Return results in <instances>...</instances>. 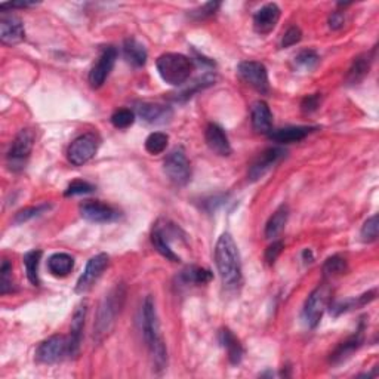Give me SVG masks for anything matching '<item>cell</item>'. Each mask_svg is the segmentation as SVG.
I'll use <instances>...</instances> for the list:
<instances>
[{
  "label": "cell",
  "mask_w": 379,
  "mask_h": 379,
  "mask_svg": "<svg viewBox=\"0 0 379 379\" xmlns=\"http://www.w3.org/2000/svg\"><path fill=\"white\" fill-rule=\"evenodd\" d=\"M215 264L225 289H237L242 284L240 253L230 233L221 234L215 246Z\"/></svg>",
  "instance_id": "6da1fadb"
},
{
  "label": "cell",
  "mask_w": 379,
  "mask_h": 379,
  "mask_svg": "<svg viewBox=\"0 0 379 379\" xmlns=\"http://www.w3.org/2000/svg\"><path fill=\"white\" fill-rule=\"evenodd\" d=\"M126 300V288L123 284H117L113 288L106 298L102 300L99 309L97 311L94 323V341L101 344L115 329L117 317L123 309Z\"/></svg>",
  "instance_id": "7a4b0ae2"
},
{
  "label": "cell",
  "mask_w": 379,
  "mask_h": 379,
  "mask_svg": "<svg viewBox=\"0 0 379 379\" xmlns=\"http://www.w3.org/2000/svg\"><path fill=\"white\" fill-rule=\"evenodd\" d=\"M156 67L163 81L172 86H181L190 79L194 70V63L187 55L168 52L157 58Z\"/></svg>",
  "instance_id": "3957f363"
},
{
  "label": "cell",
  "mask_w": 379,
  "mask_h": 379,
  "mask_svg": "<svg viewBox=\"0 0 379 379\" xmlns=\"http://www.w3.org/2000/svg\"><path fill=\"white\" fill-rule=\"evenodd\" d=\"M163 169L168 178L178 187L187 186L191 178V166L186 151L182 148L172 150L163 162Z\"/></svg>",
  "instance_id": "277c9868"
},
{
  "label": "cell",
  "mask_w": 379,
  "mask_h": 379,
  "mask_svg": "<svg viewBox=\"0 0 379 379\" xmlns=\"http://www.w3.org/2000/svg\"><path fill=\"white\" fill-rule=\"evenodd\" d=\"M33 144H35L33 130L30 129L19 130L6 156L9 168L15 172L24 169L30 155H32Z\"/></svg>",
  "instance_id": "5b68a950"
},
{
  "label": "cell",
  "mask_w": 379,
  "mask_h": 379,
  "mask_svg": "<svg viewBox=\"0 0 379 379\" xmlns=\"http://www.w3.org/2000/svg\"><path fill=\"white\" fill-rule=\"evenodd\" d=\"M98 147H99V138L97 134H94V132H88V134L80 135L71 142L68 147V151H67L68 162L75 166H84L85 163H88L97 155Z\"/></svg>",
  "instance_id": "8992f818"
},
{
  "label": "cell",
  "mask_w": 379,
  "mask_h": 379,
  "mask_svg": "<svg viewBox=\"0 0 379 379\" xmlns=\"http://www.w3.org/2000/svg\"><path fill=\"white\" fill-rule=\"evenodd\" d=\"M177 231L178 229L175 227V224H171L166 220H160L156 222L155 227H153V233H151L153 246H155L156 251L162 255V257H165L172 262L181 261L179 255L171 248V240L172 237H175Z\"/></svg>",
  "instance_id": "52a82bcc"
},
{
  "label": "cell",
  "mask_w": 379,
  "mask_h": 379,
  "mask_svg": "<svg viewBox=\"0 0 379 379\" xmlns=\"http://www.w3.org/2000/svg\"><path fill=\"white\" fill-rule=\"evenodd\" d=\"M70 356V341L64 335H54L40 342L36 350V360L43 365H54Z\"/></svg>",
  "instance_id": "ba28073f"
},
{
  "label": "cell",
  "mask_w": 379,
  "mask_h": 379,
  "mask_svg": "<svg viewBox=\"0 0 379 379\" xmlns=\"http://www.w3.org/2000/svg\"><path fill=\"white\" fill-rule=\"evenodd\" d=\"M237 75L244 84L258 90L260 94L265 95L270 92L269 71L262 63H258V61H242L237 67Z\"/></svg>",
  "instance_id": "9c48e42d"
},
{
  "label": "cell",
  "mask_w": 379,
  "mask_h": 379,
  "mask_svg": "<svg viewBox=\"0 0 379 379\" xmlns=\"http://www.w3.org/2000/svg\"><path fill=\"white\" fill-rule=\"evenodd\" d=\"M331 298V289L327 284L317 286V288L311 292L309 296V300L305 301L304 305V320L310 327H314L320 323L323 313L327 307V302H329Z\"/></svg>",
  "instance_id": "30bf717a"
},
{
  "label": "cell",
  "mask_w": 379,
  "mask_h": 379,
  "mask_svg": "<svg viewBox=\"0 0 379 379\" xmlns=\"http://www.w3.org/2000/svg\"><path fill=\"white\" fill-rule=\"evenodd\" d=\"M142 332H144L146 342L148 348H155L156 345L165 342L160 333V324L156 310V302L153 296H147L144 305H142Z\"/></svg>",
  "instance_id": "8fae6325"
},
{
  "label": "cell",
  "mask_w": 379,
  "mask_h": 379,
  "mask_svg": "<svg viewBox=\"0 0 379 379\" xmlns=\"http://www.w3.org/2000/svg\"><path fill=\"white\" fill-rule=\"evenodd\" d=\"M81 218L95 224H108L119 220L120 213L107 203L99 200H86L79 206Z\"/></svg>",
  "instance_id": "7c38bea8"
},
{
  "label": "cell",
  "mask_w": 379,
  "mask_h": 379,
  "mask_svg": "<svg viewBox=\"0 0 379 379\" xmlns=\"http://www.w3.org/2000/svg\"><path fill=\"white\" fill-rule=\"evenodd\" d=\"M108 267V255L107 253H98L95 257H92L88 264L84 274L80 275L76 283V292L85 293L88 292L95 282L101 278L102 273Z\"/></svg>",
  "instance_id": "4fadbf2b"
},
{
  "label": "cell",
  "mask_w": 379,
  "mask_h": 379,
  "mask_svg": "<svg viewBox=\"0 0 379 379\" xmlns=\"http://www.w3.org/2000/svg\"><path fill=\"white\" fill-rule=\"evenodd\" d=\"M116 59H117V49L116 48L108 46L102 50L98 61H97V64L92 67L90 73H89V84L92 88L98 89L106 84V80L110 76L113 67H115V64H116Z\"/></svg>",
  "instance_id": "5bb4252c"
},
{
  "label": "cell",
  "mask_w": 379,
  "mask_h": 379,
  "mask_svg": "<svg viewBox=\"0 0 379 379\" xmlns=\"http://www.w3.org/2000/svg\"><path fill=\"white\" fill-rule=\"evenodd\" d=\"M286 156V151L279 147H271L262 151L258 156V159L252 163V166L249 168V178L251 181H257L262 178L265 173H267L275 163H279L283 157Z\"/></svg>",
  "instance_id": "9a60e30c"
},
{
  "label": "cell",
  "mask_w": 379,
  "mask_h": 379,
  "mask_svg": "<svg viewBox=\"0 0 379 379\" xmlns=\"http://www.w3.org/2000/svg\"><path fill=\"white\" fill-rule=\"evenodd\" d=\"M280 8L275 3H267L253 15V28L260 35L271 33L280 19Z\"/></svg>",
  "instance_id": "2e32d148"
},
{
  "label": "cell",
  "mask_w": 379,
  "mask_h": 379,
  "mask_svg": "<svg viewBox=\"0 0 379 379\" xmlns=\"http://www.w3.org/2000/svg\"><path fill=\"white\" fill-rule=\"evenodd\" d=\"M26 37V30L21 19L15 15H3L0 19V40L3 45H18Z\"/></svg>",
  "instance_id": "e0dca14e"
},
{
  "label": "cell",
  "mask_w": 379,
  "mask_h": 379,
  "mask_svg": "<svg viewBox=\"0 0 379 379\" xmlns=\"http://www.w3.org/2000/svg\"><path fill=\"white\" fill-rule=\"evenodd\" d=\"M135 111L142 120L151 123V125H163V123H168L173 116L171 107L153 104V102H138L135 106Z\"/></svg>",
  "instance_id": "ac0fdd59"
},
{
  "label": "cell",
  "mask_w": 379,
  "mask_h": 379,
  "mask_svg": "<svg viewBox=\"0 0 379 379\" xmlns=\"http://www.w3.org/2000/svg\"><path fill=\"white\" fill-rule=\"evenodd\" d=\"M88 314V302L84 301L77 305V309L73 314V320H71V329H70V357H76L80 351V342H81V332L85 327V319Z\"/></svg>",
  "instance_id": "d6986e66"
},
{
  "label": "cell",
  "mask_w": 379,
  "mask_h": 379,
  "mask_svg": "<svg viewBox=\"0 0 379 379\" xmlns=\"http://www.w3.org/2000/svg\"><path fill=\"white\" fill-rule=\"evenodd\" d=\"M204 139H206L208 147L217 153L218 156H230L231 155V146L225 130L217 125V123H209L206 132H204Z\"/></svg>",
  "instance_id": "ffe728a7"
},
{
  "label": "cell",
  "mask_w": 379,
  "mask_h": 379,
  "mask_svg": "<svg viewBox=\"0 0 379 379\" xmlns=\"http://www.w3.org/2000/svg\"><path fill=\"white\" fill-rule=\"evenodd\" d=\"M251 120L253 129L260 134H270L273 130V115L265 101H257L251 108Z\"/></svg>",
  "instance_id": "44dd1931"
},
{
  "label": "cell",
  "mask_w": 379,
  "mask_h": 379,
  "mask_svg": "<svg viewBox=\"0 0 379 379\" xmlns=\"http://www.w3.org/2000/svg\"><path fill=\"white\" fill-rule=\"evenodd\" d=\"M375 58V49L372 52H366L354 58L351 67L348 68V73L345 77V81L348 85H358L360 81L369 75V70L373 63Z\"/></svg>",
  "instance_id": "7402d4cb"
},
{
  "label": "cell",
  "mask_w": 379,
  "mask_h": 379,
  "mask_svg": "<svg viewBox=\"0 0 379 379\" xmlns=\"http://www.w3.org/2000/svg\"><path fill=\"white\" fill-rule=\"evenodd\" d=\"M315 128L313 126H289L270 132V139L279 144H292V142H300L309 137Z\"/></svg>",
  "instance_id": "603a6c76"
},
{
  "label": "cell",
  "mask_w": 379,
  "mask_h": 379,
  "mask_svg": "<svg viewBox=\"0 0 379 379\" xmlns=\"http://www.w3.org/2000/svg\"><path fill=\"white\" fill-rule=\"evenodd\" d=\"M220 342L225 348V351H227L230 363L237 366L243 358V347L240 341L235 338V335L230 329L224 327V329H221L220 332Z\"/></svg>",
  "instance_id": "cb8c5ba5"
},
{
  "label": "cell",
  "mask_w": 379,
  "mask_h": 379,
  "mask_svg": "<svg viewBox=\"0 0 379 379\" xmlns=\"http://www.w3.org/2000/svg\"><path fill=\"white\" fill-rule=\"evenodd\" d=\"M363 344V332L358 331L356 335L348 338L347 341L341 342L340 345L336 347V350L332 353L331 356V362L333 365H338V363H342L344 360H347L348 357H350L356 350H358L360 348V345Z\"/></svg>",
  "instance_id": "d4e9b609"
},
{
  "label": "cell",
  "mask_w": 379,
  "mask_h": 379,
  "mask_svg": "<svg viewBox=\"0 0 379 379\" xmlns=\"http://www.w3.org/2000/svg\"><path fill=\"white\" fill-rule=\"evenodd\" d=\"M75 269V260L68 253H54L48 260V270L55 278H66Z\"/></svg>",
  "instance_id": "484cf974"
},
{
  "label": "cell",
  "mask_w": 379,
  "mask_h": 379,
  "mask_svg": "<svg viewBox=\"0 0 379 379\" xmlns=\"http://www.w3.org/2000/svg\"><path fill=\"white\" fill-rule=\"evenodd\" d=\"M123 54L128 59V63L134 67H142L147 63V50L135 39H126L123 43Z\"/></svg>",
  "instance_id": "4316f807"
},
{
  "label": "cell",
  "mask_w": 379,
  "mask_h": 379,
  "mask_svg": "<svg viewBox=\"0 0 379 379\" xmlns=\"http://www.w3.org/2000/svg\"><path fill=\"white\" fill-rule=\"evenodd\" d=\"M288 218H289V208L286 206V204H282V206L271 215V218L269 220L267 225H265V237L267 239L278 237V235L284 230Z\"/></svg>",
  "instance_id": "83f0119b"
},
{
  "label": "cell",
  "mask_w": 379,
  "mask_h": 379,
  "mask_svg": "<svg viewBox=\"0 0 379 379\" xmlns=\"http://www.w3.org/2000/svg\"><path fill=\"white\" fill-rule=\"evenodd\" d=\"M40 260H42V251H39V249L30 251L24 255V265H26L27 278H28L30 283L35 284V286L40 284V279H39Z\"/></svg>",
  "instance_id": "f1b7e54d"
},
{
  "label": "cell",
  "mask_w": 379,
  "mask_h": 379,
  "mask_svg": "<svg viewBox=\"0 0 379 379\" xmlns=\"http://www.w3.org/2000/svg\"><path fill=\"white\" fill-rule=\"evenodd\" d=\"M169 142V137L163 132H153L146 139V150L153 156L162 155L166 150Z\"/></svg>",
  "instance_id": "f546056e"
},
{
  "label": "cell",
  "mask_w": 379,
  "mask_h": 379,
  "mask_svg": "<svg viewBox=\"0 0 379 379\" xmlns=\"http://www.w3.org/2000/svg\"><path fill=\"white\" fill-rule=\"evenodd\" d=\"M182 280L186 283H193V284H206L212 280V273L206 269L202 267H188L186 271H182Z\"/></svg>",
  "instance_id": "4dcf8cb0"
},
{
  "label": "cell",
  "mask_w": 379,
  "mask_h": 379,
  "mask_svg": "<svg viewBox=\"0 0 379 379\" xmlns=\"http://www.w3.org/2000/svg\"><path fill=\"white\" fill-rule=\"evenodd\" d=\"M347 271V261L341 255H333L323 265L324 278H336Z\"/></svg>",
  "instance_id": "1f68e13d"
},
{
  "label": "cell",
  "mask_w": 379,
  "mask_h": 379,
  "mask_svg": "<svg viewBox=\"0 0 379 379\" xmlns=\"http://www.w3.org/2000/svg\"><path fill=\"white\" fill-rule=\"evenodd\" d=\"M135 122V113L129 108H120L113 113L111 123L116 129H128Z\"/></svg>",
  "instance_id": "d6a6232c"
},
{
  "label": "cell",
  "mask_w": 379,
  "mask_h": 379,
  "mask_svg": "<svg viewBox=\"0 0 379 379\" xmlns=\"http://www.w3.org/2000/svg\"><path fill=\"white\" fill-rule=\"evenodd\" d=\"M295 61L300 67H302L305 70H313V68H315L317 66H319L320 57L317 55V52L313 49H304V50H301L298 55H296Z\"/></svg>",
  "instance_id": "836d02e7"
},
{
  "label": "cell",
  "mask_w": 379,
  "mask_h": 379,
  "mask_svg": "<svg viewBox=\"0 0 379 379\" xmlns=\"http://www.w3.org/2000/svg\"><path fill=\"white\" fill-rule=\"evenodd\" d=\"M12 265L8 260H3L2 267H0V293L6 295L12 292Z\"/></svg>",
  "instance_id": "e575fe53"
},
{
  "label": "cell",
  "mask_w": 379,
  "mask_h": 379,
  "mask_svg": "<svg viewBox=\"0 0 379 379\" xmlns=\"http://www.w3.org/2000/svg\"><path fill=\"white\" fill-rule=\"evenodd\" d=\"M378 231H379V224H378V215H373V217L369 218L363 229H362V240L365 243H372V242H376L378 239Z\"/></svg>",
  "instance_id": "d590c367"
},
{
  "label": "cell",
  "mask_w": 379,
  "mask_h": 379,
  "mask_svg": "<svg viewBox=\"0 0 379 379\" xmlns=\"http://www.w3.org/2000/svg\"><path fill=\"white\" fill-rule=\"evenodd\" d=\"M49 209V204H39V206H32V208H26V209H21L17 215L14 221L17 224H23V222H27L30 220H33L36 217H39V215H42L43 212H46Z\"/></svg>",
  "instance_id": "8d00e7d4"
},
{
  "label": "cell",
  "mask_w": 379,
  "mask_h": 379,
  "mask_svg": "<svg viewBox=\"0 0 379 379\" xmlns=\"http://www.w3.org/2000/svg\"><path fill=\"white\" fill-rule=\"evenodd\" d=\"M220 6H221L220 2H208L197 9H193V11L190 12V17L193 19H196V21H203V19H206L217 12V9Z\"/></svg>",
  "instance_id": "74e56055"
},
{
  "label": "cell",
  "mask_w": 379,
  "mask_h": 379,
  "mask_svg": "<svg viewBox=\"0 0 379 379\" xmlns=\"http://www.w3.org/2000/svg\"><path fill=\"white\" fill-rule=\"evenodd\" d=\"M94 190H95V187L92 186V184H89L86 181H81V179H76V181H73L70 184L64 194H66V197L80 196V194H88V193H92Z\"/></svg>",
  "instance_id": "f35d334b"
},
{
  "label": "cell",
  "mask_w": 379,
  "mask_h": 379,
  "mask_svg": "<svg viewBox=\"0 0 379 379\" xmlns=\"http://www.w3.org/2000/svg\"><path fill=\"white\" fill-rule=\"evenodd\" d=\"M301 39H302L301 28L296 27V26H292L291 28H288V32H286L284 36L282 37L280 46L282 48H291V46L296 45V43H300Z\"/></svg>",
  "instance_id": "ab89813d"
},
{
  "label": "cell",
  "mask_w": 379,
  "mask_h": 379,
  "mask_svg": "<svg viewBox=\"0 0 379 379\" xmlns=\"http://www.w3.org/2000/svg\"><path fill=\"white\" fill-rule=\"evenodd\" d=\"M320 101H322L320 94H313V95L305 97L301 102V110L304 113H309V115H310V113H313V111H315L317 108H319Z\"/></svg>",
  "instance_id": "60d3db41"
},
{
  "label": "cell",
  "mask_w": 379,
  "mask_h": 379,
  "mask_svg": "<svg viewBox=\"0 0 379 379\" xmlns=\"http://www.w3.org/2000/svg\"><path fill=\"white\" fill-rule=\"evenodd\" d=\"M283 251V243L282 242H273L267 248V252H265V261H267L270 265L275 262V260L279 258V255Z\"/></svg>",
  "instance_id": "b9f144b4"
},
{
  "label": "cell",
  "mask_w": 379,
  "mask_h": 379,
  "mask_svg": "<svg viewBox=\"0 0 379 379\" xmlns=\"http://www.w3.org/2000/svg\"><path fill=\"white\" fill-rule=\"evenodd\" d=\"M344 21H345L344 14L341 11H335L329 17V27L332 30H340L344 27Z\"/></svg>",
  "instance_id": "7bdbcfd3"
}]
</instances>
